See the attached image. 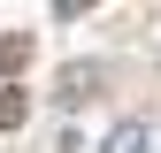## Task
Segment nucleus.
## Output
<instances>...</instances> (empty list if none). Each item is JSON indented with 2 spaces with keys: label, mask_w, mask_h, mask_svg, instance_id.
Returning a JSON list of instances; mask_svg holds the SVG:
<instances>
[{
  "label": "nucleus",
  "mask_w": 161,
  "mask_h": 153,
  "mask_svg": "<svg viewBox=\"0 0 161 153\" xmlns=\"http://www.w3.org/2000/svg\"><path fill=\"white\" fill-rule=\"evenodd\" d=\"M92 92H100V69H69V76H62V100H69V107L92 100Z\"/></svg>",
  "instance_id": "f03ea898"
},
{
  "label": "nucleus",
  "mask_w": 161,
  "mask_h": 153,
  "mask_svg": "<svg viewBox=\"0 0 161 153\" xmlns=\"http://www.w3.org/2000/svg\"><path fill=\"white\" fill-rule=\"evenodd\" d=\"M100 153H153V130L130 115V123H115V130H108V145H100Z\"/></svg>",
  "instance_id": "f257e3e1"
},
{
  "label": "nucleus",
  "mask_w": 161,
  "mask_h": 153,
  "mask_svg": "<svg viewBox=\"0 0 161 153\" xmlns=\"http://www.w3.org/2000/svg\"><path fill=\"white\" fill-rule=\"evenodd\" d=\"M54 8H62V15H77V8H85V0H54Z\"/></svg>",
  "instance_id": "20e7f679"
},
{
  "label": "nucleus",
  "mask_w": 161,
  "mask_h": 153,
  "mask_svg": "<svg viewBox=\"0 0 161 153\" xmlns=\"http://www.w3.org/2000/svg\"><path fill=\"white\" fill-rule=\"evenodd\" d=\"M23 123V92H0V130H15Z\"/></svg>",
  "instance_id": "7ed1b4c3"
}]
</instances>
